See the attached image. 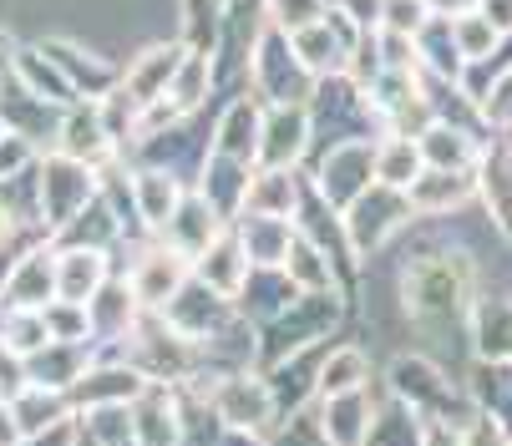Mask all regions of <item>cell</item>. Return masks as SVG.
I'll list each match as a JSON object with an SVG mask.
<instances>
[{
    "instance_id": "obj_1",
    "label": "cell",
    "mask_w": 512,
    "mask_h": 446,
    "mask_svg": "<svg viewBox=\"0 0 512 446\" xmlns=\"http://www.w3.org/2000/svg\"><path fill=\"white\" fill-rule=\"evenodd\" d=\"M92 198H97V168L66 158L61 147L36 158V218L46 223V234H61Z\"/></svg>"
},
{
    "instance_id": "obj_2",
    "label": "cell",
    "mask_w": 512,
    "mask_h": 446,
    "mask_svg": "<svg viewBox=\"0 0 512 446\" xmlns=\"http://www.w3.org/2000/svg\"><path fill=\"white\" fill-rule=\"evenodd\" d=\"M51 300H56V244H36L0 279V310H46Z\"/></svg>"
},
{
    "instance_id": "obj_3",
    "label": "cell",
    "mask_w": 512,
    "mask_h": 446,
    "mask_svg": "<svg viewBox=\"0 0 512 446\" xmlns=\"http://www.w3.org/2000/svg\"><path fill=\"white\" fill-rule=\"evenodd\" d=\"M56 147L66 158H77V163H87V168H107L112 163V147H117V137H112V127L102 122V107L92 102H71L66 112H61V127H56Z\"/></svg>"
},
{
    "instance_id": "obj_4",
    "label": "cell",
    "mask_w": 512,
    "mask_h": 446,
    "mask_svg": "<svg viewBox=\"0 0 512 446\" xmlns=\"http://www.w3.org/2000/svg\"><path fill=\"white\" fill-rule=\"evenodd\" d=\"M107 284V249L97 244H56V300L87 305Z\"/></svg>"
},
{
    "instance_id": "obj_5",
    "label": "cell",
    "mask_w": 512,
    "mask_h": 446,
    "mask_svg": "<svg viewBox=\"0 0 512 446\" xmlns=\"http://www.w3.org/2000/svg\"><path fill=\"white\" fill-rule=\"evenodd\" d=\"M6 406H11V416H16L21 441H41L61 416L77 411V406L66 401V391H51V386H36V381H26L21 391H11V396H6Z\"/></svg>"
},
{
    "instance_id": "obj_6",
    "label": "cell",
    "mask_w": 512,
    "mask_h": 446,
    "mask_svg": "<svg viewBox=\"0 0 512 446\" xmlns=\"http://www.w3.org/2000/svg\"><path fill=\"white\" fill-rule=\"evenodd\" d=\"M173 77H178V51H173V46H153V51H142V56L132 61L122 92H127L142 112H148L153 102H163V97H168Z\"/></svg>"
},
{
    "instance_id": "obj_7",
    "label": "cell",
    "mask_w": 512,
    "mask_h": 446,
    "mask_svg": "<svg viewBox=\"0 0 512 446\" xmlns=\"http://www.w3.org/2000/svg\"><path fill=\"white\" fill-rule=\"evenodd\" d=\"M132 305H137V289L107 279V284L92 294V300H87L92 330H97V335H122V330H132Z\"/></svg>"
},
{
    "instance_id": "obj_8",
    "label": "cell",
    "mask_w": 512,
    "mask_h": 446,
    "mask_svg": "<svg viewBox=\"0 0 512 446\" xmlns=\"http://www.w3.org/2000/svg\"><path fill=\"white\" fill-rule=\"evenodd\" d=\"M132 289H137V300H142V305H168L173 294L183 289V269H178V259H168L163 249H153L148 259L137 264Z\"/></svg>"
},
{
    "instance_id": "obj_9",
    "label": "cell",
    "mask_w": 512,
    "mask_h": 446,
    "mask_svg": "<svg viewBox=\"0 0 512 446\" xmlns=\"http://www.w3.org/2000/svg\"><path fill=\"white\" fill-rule=\"evenodd\" d=\"M132 198H137L142 218H148L153 229H163V223L178 213V188H173V178L158 173V168H148V173H137V178H132Z\"/></svg>"
},
{
    "instance_id": "obj_10",
    "label": "cell",
    "mask_w": 512,
    "mask_h": 446,
    "mask_svg": "<svg viewBox=\"0 0 512 446\" xmlns=\"http://www.w3.org/2000/svg\"><path fill=\"white\" fill-rule=\"evenodd\" d=\"M51 340V325H46V310H0V345L16 350L21 360L31 350H41Z\"/></svg>"
},
{
    "instance_id": "obj_11",
    "label": "cell",
    "mask_w": 512,
    "mask_h": 446,
    "mask_svg": "<svg viewBox=\"0 0 512 446\" xmlns=\"http://www.w3.org/2000/svg\"><path fill=\"white\" fill-rule=\"evenodd\" d=\"M36 137H26V132H16V127H6L0 132V183H16V178H26L31 168H36Z\"/></svg>"
},
{
    "instance_id": "obj_12",
    "label": "cell",
    "mask_w": 512,
    "mask_h": 446,
    "mask_svg": "<svg viewBox=\"0 0 512 446\" xmlns=\"http://www.w3.org/2000/svg\"><path fill=\"white\" fill-rule=\"evenodd\" d=\"M264 411H269V406H264V391H254V386H234V391H224V416H229V421L254 426Z\"/></svg>"
},
{
    "instance_id": "obj_13",
    "label": "cell",
    "mask_w": 512,
    "mask_h": 446,
    "mask_svg": "<svg viewBox=\"0 0 512 446\" xmlns=\"http://www.w3.org/2000/svg\"><path fill=\"white\" fill-rule=\"evenodd\" d=\"M416 168H421V153H416V147H406V142H396L391 147V153H386V178L391 183H406V178H416Z\"/></svg>"
},
{
    "instance_id": "obj_14",
    "label": "cell",
    "mask_w": 512,
    "mask_h": 446,
    "mask_svg": "<svg viewBox=\"0 0 512 446\" xmlns=\"http://www.w3.org/2000/svg\"><path fill=\"white\" fill-rule=\"evenodd\" d=\"M360 381V355H340V360H330V370H325V391H345V386H355Z\"/></svg>"
},
{
    "instance_id": "obj_15",
    "label": "cell",
    "mask_w": 512,
    "mask_h": 446,
    "mask_svg": "<svg viewBox=\"0 0 512 446\" xmlns=\"http://www.w3.org/2000/svg\"><path fill=\"white\" fill-rule=\"evenodd\" d=\"M203 264H208V259H203ZM213 269H218V289H234V269H239V244H229V239H224V249H218Z\"/></svg>"
},
{
    "instance_id": "obj_16",
    "label": "cell",
    "mask_w": 512,
    "mask_h": 446,
    "mask_svg": "<svg viewBox=\"0 0 512 446\" xmlns=\"http://www.w3.org/2000/svg\"><path fill=\"white\" fill-rule=\"evenodd\" d=\"M426 153L431 158H452V168L462 163V137H447V132H431V142H426Z\"/></svg>"
},
{
    "instance_id": "obj_17",
    "label": "cell",
    "mask_w": 512,
    "mask_h": 446,
    "mask_svg": "<svg viewBox=\"0 0 512 446\" xmlns=\"http://www.w3.org/2000/svg\"><path fill=\"white\" fill-rule=\"evenodd\" d=\"M11 234H16V208L6 203V188H0V249H6Z\"/></svg>"
},
{
    "instance_id": "obj_18",
    "label": "cell",
    "mask_w": 512,
    "mask_h": 446,
    "mask_svg": "<svg viewBox=\"0 0 512 446\" xmlns=\"http://www.w3.org/2000/svg\"><path fill=\"white\" fill-rule=\"evenodd\" d=\"M11 441H21V431H16V416H11L6 396H0V446H11Z\"/></svg>"
},
{
    "instance_id": "obj_19",
    "label": "cell",
    "mask_w": 512,
    "mask_h": 446,
    "mask_svg": "<svg viewBox=\"0 0 512 446\" xmlns=\"http://www.w3.org/2000/svg\"><path fill=\"white\" fill-rule=\"evenodd\" d=\"M274 11L284 21H300V16H315V6H305V0H274Z\"/></svg>"
},
{
    "instance_id": "obj_20",
    "label": "cell",
    "mask_w": 512,
    "mask_h": 446,
    "mask_svg": "<svg viewBox=\"0 0 512 446\" xmlns=\"http://www.w3.org/2000/svg\"><path fill=\"white\" fill-rule=\"evenodd\" d=\"M16 56H21L16 36H11V31H0V71H11V66H16Z\"/></svg>"
},
{
    "instance_id": "obj_21",
    "label": "cell",
    "mask_w": 512,
    "mask_h": 446,
    "mask_svg": "<svg viewBox=\"0 0 512 446\" xmlns=\"http://www.w3.org/2000/svg\"><path fill=\"white\" fill-rule=\"evenodd\" d=\"M487 21H502V26H507V21H512V0H497V6H487Z\"/></svg>"
},
{
    "instance_id": "obj_22",
    "label": "cell",
    "mask_w": 512,
    "mask_h": 446,
    "mask_svg": "<svg viewBox=\"0 0 512 446\" xmlns=\"http://www.w3.org/2000/svg\"><path fill=\"white\" fill-rule=\"evenodd\" d=\"M0 132H6V117H0Z\"/></svg>"
}]
</instances>
